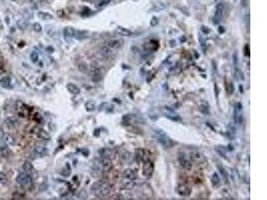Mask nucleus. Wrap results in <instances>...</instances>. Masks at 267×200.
Here are the masks:
<instances>
[{
    "label": "nucleus",
    "instance_id": "obj_1",
    "mask_svg": "<svg viewBox=\"0 0 267 200\" xmlns=\"http://www.w3.org/2000/svg\"><path fill=\"white\" fill-rule=\"evenodd\" d=\"M91 191L99 197H106L110 193V187L108 183L103 181H98L91 186Z\"/></svg>",
    "mask_w": 267,
    "mask_h": 200
},
{
    "label": "nucleus",
    "instance_id": "obj_2",
    "mask_svg": "<svg viewBox=\"0 0 267 200\" xmlns=\"http://www.w3.org/2000/svg\"><path fill=\"white\" fill-rule=\"evenodd\" d=\"M224 11H225V4L222 2L218 3L216 6L213 18V23L214 25H217L221 22L223 18Z\"/></svg>",
    "mask_w": 267,
    "mask_h": 200
},
{
    "label": "nucleus",
    "instance_id": "obj_3",
    "mask_svg": "<svg viewBox=\"0 0 267 200\" xmlns=\"http://www.w3.org/2000/svg\"><path fill=\"white\" fill-rule=\"evenodd\" d=\"M154 133L156 135V140L162 146L167 147L170 145V140L168 138L166 133L162 129H156L154 130Z\"/></svg>",
    "mask_w": 267,
    "mask_h": 200
},
{
    "label": "nucleus",
    "instance_id": "obj_4",
    "mask_svg": "<svg viewBox=\"0 0 267 200\" xmlns=\"http://www.w3.org/2000/svg\"><path fill=\"white\" fill-rule=\"evenodd\" d=\"M16 182L19 185L26 186L31 184V182H32V178L29 174L26 173V172H22L17 176Z\"/></svg>",
    "mask_w": 267,
    "mask_h": 200
},
{
    "label": "nucleus",
    "instance_id": "obj_5",
    "mask_svg": "<svg viewBox=\"0 0 267 200\" xmlns=\"http://www.w3.org/2000/svg\"><path fill=\"white\" fill-rule=\"evenodd\" d=\"M154 166L150 160H147L144 162V166L142 167L143 175L146 177H151L153 173H154Z\"/></svg>",
    "mask_w": 267,
    "mask_h": 200
},
{
    "label": "nucleus",
    "instance_id": "obj_6",
    "mask_svg": "<svg viewBox=\"0 0 267 200\" xmlns=\"http://www.w3.org/2000/svg\"><path fill=\"white\" fill-rule=\"evenodd\" d=\"M190 158L192 162L197 164H201L206 162V158L205 155L199 151H194L190 152Z\"/></svg>",
    "mask_w": 267,
    "mask_h": 200
},
{
    "label": "nucleus",
    "instance_id": "obj_7",
    "mask_svg": "<svg viewBox=\"0 0 267 200\" xmlns=\"http://www.w3.org/2000/svg\"><path fill=\"white\" fill-rule=\"evenodd\" d=\"M176 191L178 195L182 197H188L191 194V188L186 184H179L176 187Z\"/></svg>",
    "mask_w": 267,
    "mask_h": 200
},
{
    "label": "nucleus",
    "instance_id": "obj_8",
    "mask_svg": "<svg viewBox=\"0 0 267 200\" xmlns=\"http://www.w3.org/2000/svg\"><path fill=\"white\" fill-rule=\"evenodd\" d=\"M124 40L122 39H114V40H109L107 44H106L109 48H110L113 50H118L120 49L124 45Z\"/></svg>",
    "mask_w": 267,
    "mask_h": 200
},
{
    "label": "nucleus",
    "instance_id": "obj_9",
    "mask_svg": "<svg viewBox=\"0 0 267 200\" xmlns=\"http://www.w3.org/2000/svg\"><path fill=\"white\" fill-rule=\"evenodd\" d=\"M100 165L102 166V169L104 171H109L112 167V161L110 158L107 157H102L101 159H99Z\"/></svg>",
    "mask_w": 267,
    "mask_h": 200
},
{
    "label": "nucleus",
    "instance_id": "obj_10",
    "mask_svg": "<svg viewBox=\"0 0 267 200\" xmlns=\"http://www.w3.org/2000/svg\"><path fill=\"white\" fill-rule=\"evenodd\" d=\"M178 162L180 164V166H181L184 169H185L186 170H190L192 168V167H193L190 161L186 159V157L184 155H180L179 157Z\"/></svg>",
    "mask_w": 267,
    "mask_h": 200
},
{
    "label": "nucleus",
    "instance_id": "obj_11",
    "mask_svg": "<svg viewBox=\"0 0 267 200\" xmlns=\"http://www.w3.org/2000/svg\"><path fill=\"white\" fill-rule=\"evenodd\" d=\"M136 159L138 162H146V161L148 160V155L146 154V151L142 150V149H138L136 150L135 153Z\"/></svg>",
    "mask_w": 267,
    "mask_h": 200
},
{
    "label": "nucleus",
    "instance_id": "obj_12",
    "mask_svg": "<svg viewBox=\"0 0 267 200\" xmlns=\"http://www.w3.org/2000/svg\"><path fill=\"white\" fill-rule=\"evenodd\" d=\"M99 110L100 112H103L106 113H112L114 110V105L110 103L105 102L102 103L99 108Z\"/></svg>",
    "mask_w": 267,
    "mask_h": 200
},
{
    "label": "nucleus",
    "instance_id": "obj_13",
    "mask_svg": "<svg viewBox=\"0 0 267 200\" xmlns=\"http://www.w3.org/2000/svg\"><path fill=\"white\" fill-rule=\"evenodd\" d=\"M104 77V72L100 68H97L94 70L92 73V81L98 82L102 80Z\"/></svg>",
    "mask_w": 267,
    "mask_h": 200
},
{
    "label": "nucleus",
    "instance_id": "obj_14",
    "mask_svg": "<svg viewBox=\"0 0 267 200\" xmlns=\"http://www.w3.org/2000/svg\"><path fill=\"white\" fill-rule=\"evenodd\" d=\"M123 176L125 179L132 180V181H135L137 178L136 173L132 169L125 170L123 173Z\"/></svg>",
    "mask_w": 267,
    "mask_h": 200
},
{
    "label": "nucleus",
    "instance_id": "obj_15",
    "mask_svg": "<svg viewBox=\"0 0 267 200\" xmlns=\"http://www.w3.org/2000/svg\"><path fill=\"white\" fill-rule=\"evenodd\" d=\"M74 33H75V29L72 27H66L64 29V36L67 41L74 37Z\"/></svg>",
    "mask_w": 267,
    "mask_h": 200
},
{
    "label": "nucleus",
    "instance_id": "obj_16",
    "mask_svg": "<svg viewBox=\"0 0 267 200\" xmlns=\"http://www.w3.org/2000/svg\"><path fill=\"white\" fill-rule=\"evenodd\" d=\"M114 52H115L114 50H113L110 48H109V47L106 45L102 47V48L100 49V53L102 54V56H104V57H109L112 56V55L114 53Z\"/></svg>",
    "mask_w": 267,
    "mask_h": 200
},
{
    "label": "nucleus",
    "instance_id": "obj_17",
    "mask_svg": "<svg viewBox=\"0 0 267 200\" xmlns=\"http://www.w3.org/2000/svg\"><path fill=\"white\" fill-rule=\"evenodd\" d=\"M215 150L218 153V154H219V155L222 157V158L225 159H228V158L226 156V154H227V149L226 147H225L222 146V145H218V146H216L215 147Z\"/></svg>",
    "mask_w": 267,
    "mask_h": 200
},
{
    "label": "nucleus",
    "instance_id": "obj_18",
    "mask_svg": "<svg viewBox=\"0 0 267 200\" xmlns=\"http://www.w3.org/2000/svg\"><path fill=\"white\" fill-rule=\"evenodd\" d=\"M5 124L8 128L13 129L18 126V121L14 117H10L6 120Z\"/></svg>",
    "mask_w": 267,
    "mask_h": 200
},
{
    "label": "nucleus",
    "instance_id": "obj_19",
    "mask_svg": "<svg viewBox=\"0 0 267 200\" xmlns=\"http://www.w3.org/2000/svg\"><path fill=\"white\" fill-rule=\"evenodd\" d=\"M237 133V129L235 125L233 124H229V127H228V130L226 134L229 137V138L230 139H233Z\"/></svg>",
    "mask_w": 267,
    "mask_h": 200
},
{
    "label": "nucleus",
    "instance_id": "obj_20",
    "mask_svg": "<svg viewBox=\"0 0 267 200\" xmlns=\"http://www.w3.org/2000/svg\"><path fill=\"white\" fill-rule=\"evenodd\" d=\"M66 88L68 92L73 95H78L80 93V89L74 84H68L66 85Z\"/></svg>",
    "mask_w": 267,
    "mask_h": 200
},
{
    "label": "nucleus",
    "instance_id": "obj_21",
    "mask_svg": "<svg viewBox=\"0 0 267 200\" xmlns=\"http://www.w3.org/2000/svg\"><path fill=\"white\" fill-rule=\"evenodd\" d=\"M88 37V31H84V30H75V33H74V37L77 40H83Z\"/></svg>",
    "mask_w": 267,
    "mask_h": 200
},
{
    "label": "nucleus",
    "instance_id": "obj_22",
    "mask_svg": "<svg viewBox=\"0 0 267 200\" xmlns=\"http://www.w3.org/2000/svg\"><path fill=\"white\" fill-rule=\"evenodd\" d=\"M36 135L39 137V138L44 139V140H50L51 139V136L50 135L49 133L46 131L45 130L42 129H38L36 131Z\"/></svg>",
    "mask_w": 267,
    "mask_h": 200
},
{
    "label": "nucleus",
    "instance_id": "obj_23",
    "mask_svg": "<svg viewBox=\"0 0 267 200\" xmlns=\"http://www.w3.org/2000/svg\"><path fill=\"white\" fill-rule=\"evenodd\" d=\"M2 139L4 141V142L7 145H8V146H14L15 143V140L14 138L12 135H10V133H4Z\"/></svg>",
    "mask_w": 267,
    "mask_h": 200
},
{
    "label": "nucleus",
    "instance_id": "obj_24",
    "mask_svg": "<svg viewBox=\"0 0 267 200\" xmlns=\"http://www.w3.org/2000/svg\"><path fill=\"white\" fill-rule=\"evenodd\" d=\"M199 110L202 114L209 115L210 114V105L209 104H208L206 101H203L202 104L200 105Z\"/></svg>",
    "mask_w": 267,
    "mask_h": 200
},
{
    "label": "nucleus",
    "instance_id": "obj_25",
    "mask_svg": "<svg viewBox=\"0 0 267 200\" xmlns=\"http://www.w3.org/2000/svg\"><path fill=\"white\" fill-rule=\"evenodd\" d=\"M116 33H118L122 36H131L133 34L131 31H130L128 29H126L122 27H118L116 29Z\"/></svg>",
    "mask_w": 267,
    "mask_h": 200
},
{
    "label": "nucleus",
    "instance_id": "obj_26",
    "mask_svg": "<svg viewBox=\"0 0 267 200\" xmlns=\"http://www.w3.org/2000/svg\"><path fill=\"white\" fill-rule=\"evenodd\" d=\"M211 183H212V185H213V187H217L219 186H221V178H220L219 175L217 173V172H214V173L213 174V175H212Z\"/></svg>",
    "mask_w": 267,
    "mask_h": 200
},
{
    "label": "nucleus",
    "instance_id": "obj_27",
    "mask_svg": "<svg viewBox=\"0 0 267 200\" xmlns=\"http://www.w3.org/2000/svg\"><path fill=\"white\" fill-rule=\"evenodd\" d=\"M217 169L219 171V173L222 176V178L225 180V182H227L228 180H229V175H228V172L225 168L222 165H217Z\"/></svg>",
    "mask_w": 267,
    "mask_h": 200
},
{
    "label": "nucleus",
    "instance_id": "obj_28",
    "mask_svg": "<svg viewBox=\"0 0 267 200\" xmlns=\"http://www.w3.org/2000/svg\"><path fill=\"white\" fill-rule=\"evenodd\" d=\"M22 167H23V170H24L25 172H26V173H27V174L32 173L34 170V168L32 163L30 162H27V161H26V162L23 163Z\"/></svg>",
    "mask_w": 267,
    "mask_h": 200
},
{
    "label": "nucleus",
    "instance_id": "obj_29",
    "mask_svg": "<svg viewBox=\"0 0 267 200\" xmlns=\"http://www.w3.org/2000/svg\"><path fill=\"white\" fill-rule=\"evenodd\" d=\"M234 76L235 77V79H236L237 81L245 80L244 73H243V72L240 69L237 68V67H235L234 70Z\"/></svg>",
    "mask_w": 267,
    "mask_h": 200
},
{
    "label": "nucleus",
    "instance_id": "obj_30",
    "mask_svg": "<svg viewBox=\"0 0 267 200\" xmlns=\"http://www.w3.org/2000/svg\"><path fill=\"white\" fill-rule=\"evenodd\" d=\"M85 109L86 112H92L96 109V103L94 101H88L85 104Z\"/></svg>",
    "mask_w": 267,
    "mask_h": 200
},
{
    "label": "nucleus",
    "instance_id": "obj_31",
    "mask_svg": "<svg viewBox=\"0 0 267 200\" xmlns=\"http://www.w3.org/2000/svg\"><path fill=\"white\" fill-rule=\"evenodd\" d=\"M126 179V181H125L123 182V186L125 188V189L126 190H132V188H134V187L135 186L136 183L134 181H132V180H129V179Z\"/></svg>",
    "mask_w": 267,
    "mask_h": 200
},
{
    "label": "nucleus",
    "instance_id": "obj_32",
    "mask_svg": "<svg viewBox=\"0 0 267 200\" xmlns=\"http://www.w3.org/2000/svg\"><path fill=\"white\" fill-rule=\"evenodd\" d=\"M38 16L40 19H44V20H51L52 19L53 15L50 14L49 13H45V12H39Z\"/></svg>",
    "mask_w": 267,
    "mask_h": 200
},
{
    "label": "nucleus",
    "instance_id": "obj_33",
    "mask_svg": "<svg viewBox=\"0 0 267 200\" xmlns=\"http://www.w3.org/2000/svg\"><path fill=\"white\" fill-rule=\"evenodd\" d=\"M34 151L38 155H44L47 151V148L43 146H37L34 148Z\"/></svg>",
    "mask_w": 267,
    "mask_h": 200
},
{
    "label": "nucleus",
    "instance_id": "obj_34",
    "mask_svg": "<svg viewBox=\"0 0 267 200\" xmlns=\"http://www.w3.org/2000/svg\"><path fill=\"white\" fill-rule=\"evenodd\" d=\"M143 48L146 52H150V51L155 50V45L152 42H146L143 45Z\"/></svg>",
    "mask_w": 267,
    "mask_h": 200
},
{
    "label": "nucleus",
    "instance_id": "obj_35",
    "mask_svg": "<svg viewBox=\"0 0 267 200\" xmlns=\"http://www.w3.org/2000/svg\"><path fill=\"white\" fill-rule=\"evenodd\" d=\"M167 118L170 120H172L173 121H176V122H178V121H182V118L181 117H180L179 116L177 115H174V114H166L165 115Z\"/></svg>",
    "mask_w": 267,
    "mask_h": 200
},
{
    "label": "nucleus",
    "instance_id": "obj_36",
    "mask_svg": "<svg viewBox=\"0 0 267 200\" xmlns=\"http://www.w3.org/2000/svg\"><path fill=\"white\" fill-rule=\"evenodd\" d=\"M10 154V150L6 146H3L0 147V155L3 157V158H6Z\"/></svg>",
    "mask_w": 267,
    "mask_h": 200
},
{
    "label": "nucleus",
    "instance_id": "obj_37",
    "mask_svg": "<svg viewBox=\"0 0 267 200\" xmlns=\"http://www.w3.org/2000/svg\"><path fill=\"white\" fill-rule=\"evenodd\" d=\"M198 40H199L200 44V46H201L202 51H203L204 52H206V44L205 39L204 38L201 36V35L199 34V39H198Z\"/></svg>",
    "mask_w": 267,
    "mask_h": 200
},
{
    "label": "nucleus",
    "instance_id": "obj_38",
    "mask_svg": "<svg viewBox=\"0 0 267 200\" xmlns=\"http://www.w3.org/2000/svg\"><path fill=\"white\" fill-rule=\"evenodd\" d=\"M99 153L101 154V157H107L110 158V155L111 154V151L108 149H101L99 151Z\"/></svg>",
    "mask_w": 267,
    "mask_h": 200
},
{
    "label": "nucleus",
    "instance_id": "obj_39",
    "mask_svg": "<svg viewBox=\"0 0 267 200\" xmlns=\"http://www.w3.org/2000/svg\"><path fill=\"white\" fill-rule=\"evenodd\" d=\"M111 0H100V1L98 3L97 7H102L106 6L108 5L110 3Z\"/></svg>",
    "mask_w": 267,
    "mask_h": 200
},
{
    "label": "nucleus",
    "instance_id": "obj_40",
    "mask_svg": "<svg viewBox=\"0 0 267 200\" xmlns=\"http://www.w3.org/2000/svg\"><path fill=\"white\" fill-rule=\"evenodd\" d=\"M39 58V56L38 53L36 52H32L30 54V59L32 61V62L36 63L38 61Z\"/></svg>",
    "mask_w": 267,
    "mask_h": 200
},
{
    "label": "nucleus",
    "instance_id": "obj_41",
    "mask_svg": "<svg viewBox=\"0 0 267 200\" xmlns=\"http://www.w3.org/2000/svg\"><path fill=\"white\" fill-rule=\"evenodd\" d=\"M34 30L36 32H41L42 30V27L39 23H34L33 24Z\"/></svg>",
    "mask_w": 267,
    "mask_h": 200
},
{
    "label": "nucleus",
    "instance_id": "obj_42",
    "mask_svg": "<svg viewBox=\"0 0 267 200\" xmlns=\"http://www.w3.org/2000/svg\"><path fill=\"white\" fill-rule=\"evenodd\" d=\"M2 85L3 87L7 88L10 85V80L8 77H5L3 79L2 81Z\"/></svg>",
    "mask_w": 267,
    "mask_h": 200
},
{
    "label": "nucleus",
    "instance_id": "obj_43",
    "mask_svg": "<svg viewBox=\"0 0 267 200\" xmlns=\"http://www.w3.org/2000/svg\"><path fill=\"white\" fill-rule=\"evenodd\" d=\"M233 61L234 66H237L238 64V56L237 53H234L233 55Z\"/></svg>",
    "mask_w": 267,
    "mask_h": 200
},
{
    "label": "nucleus",
    "instance_id": "obj_44",
    "mask_svg": "<svg viewBox=\"0 0 267 200\" xmlns=\"http://www.w3.org/2000/svg\"><path fill=\"white\" fill-rule=\"evenodd\" d=\"M7 179L6 175L3 173H0V182H1V183L4 184V183H7Z\"/></svg>",
    "mask_w": 267,
    "mask_h": 200
},
{
    "label": "nucleus",
    "instance_id": "obj_45",
    "mask_svg": "<svg viewBox=\"0 0 267 200\" xmlns=\"http://www.w3.org/2000/svg\"><path fill=\"white\" fill-rule=\"evenodd\" d=\"M158 19L156 17H153L150 21V25L152 26H155L157 24H158Z\"/></svg>",
    "mask_w": 267,
    "mask_h": 200
},
{
    "label": "nucleus",
    "instance_id": "obj_46",
    "mask_svg": "<svg viewBox=\"0 0 267 200\" xmlns=\"http://www.w3.org/2000/svg\"><path fill=\"white\" fill-rule=\"evenodd\" d=\"M228 91H229V93L230 95H231V94H233L234 93V84H233V82H231V83L229 84V90H228Z\"/></svg>",
    "mask_w": 267,
    "mask_h": 200
},
{
    "label": "nucleus",
    "instance_id": "obj_47",
    "mask_svg": "<svg viewBox=\"0 0 267 200\" xmlns=\"http://www.w3.org/2000/svg\"><path fill=\"white\" fill-rule=\"evenodd\" d=\"M201 31H202L203 33H205L206 34L209 33V32H210V29L206 26H202L201 27Z\"/></svg>",
    "mask_w": 267,
    "mask_h": 200
},
{
    "label": "nucleus",
    "instance_id": "obj_48",
    "mask_svg": "<svg viewBox=\"0 0 267 200\" xmlns=\"http://www.w3.org/2000/svg\"><path fill=\"white\" fill-rule=\"evenodd\" d=\"M214 93H215L216 97L217 98L218 96V94H219V88H218L217 84H214Z\"/></svg>",
    "mask_w": 267,
    "mask_h": 200
},
{
    "label": "nucleus",
    "instance_id": "obj_49",
    "mask_svg": "<svg viewBox=\"0 0 267 200\" xmlns=\"http://www.w3.org/2000/svg\"><path fill=\"white\" fill-rule=\"evenodd\" d=\"M85 193H86V191L84 190H82L80 192V198H82V199H85V198H87V195H84V194Z\"/></svg>",
    "mask_w": 267,
    "mask_h": 200
},
{
    "label": "nucleus",
    "instance_id": "obj_50",
    "mask_svg": "<svg viewBox=\"0 0 267 200\" xmlns=\"http://www.w3.org/2000/svg\"><path fill=\"white\" fill-rule=\"evenodd\" d=\"M248 3V0H241V4L243 7H246Z\"/></svg>",
    "mask_w": 267,
    "mask_h": 200
},
{
    "label": "nucleus",
    "instance_id": "obj_51",
    "mask_svg": "<svg viewBox=\"0 0 267 200\" xmlns=\"http://www.w3.org/2000/svg\"><path fill=\"white\" fill-rule=\"evenodd\" d=\"M237 110H242V104L241 103V102H238V104H237Z\"/></svg>",
    "mask_w": 267,
    "mask_h": 200
},
{
    "label": "nucleus",
    "instance_id": "obj_52",
    "mask_svg": "<svg viewBox=\"0 0 267 200\" xmlns=\"http://www.w3.org/2000/svg\"><path fill=\"white\" fill-rule=\"evenodd\" d=\"M238 89H239V92H240L241 93H243V90H244V89H243V86H242V84L239 85Z\"/></svg>",
    "mask_w": 267,
    "mask_h": 200
},
{
    "label": "nucleus",
    "instance_id": "obj_53",
    "mask_svg": "<svg viewBox=\"0 0 267 200\" xmlns=\"http://www.w3.org/2000/svg\"><path fill=\"white\" fill-rule=\"evenodd\" d=\"M3 134H4V133H3V130H2V129H0V139H2V138H3Z\"/></svg>",
    "mask_w": 267,
    "mask_h": 200
},
{
    "label": "nucleus",
    "instance_id": "obj_54",
    "mask_svg": "<svg viewBox=\"0 0 267 200\" xmlns=\"http://www.w3.org/2000/svg\"><path fill=\"white\" fill-rule=\"evenodd\" d=\"M29 1H30V2H33V1H34V0H29Z\"/></svg>",
    "mask_w": 267,
    "mask_h": 200
},
{
    "label": "nucleus",
    "instance_id": "obj_55",
    "mask_svg": "<svg viewBox=\"0 0 267 200\" xmlns=\"http://www.w3.org/2000/svg\"><path fill=\"white\" fill-rule=\"evenodd\" d=\"M11 1H13V2H14V1H16V0H11Z\"/></svg>",
    "mask_w": 267,
    "mask_h": 200
}]
</instances>
